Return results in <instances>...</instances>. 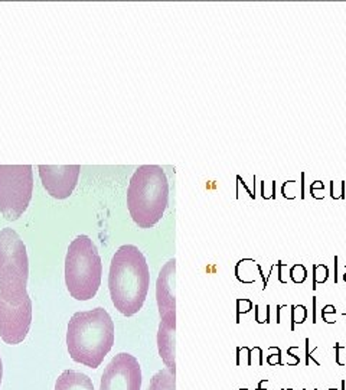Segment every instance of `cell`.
<instances>
[{"mask_svg":"<svg viewBox=\"0 0 346 390\" xmlns=\"http://www.w3.org/2000/svg\"><path fill=\"white\" fill-rule=\"evenodd\" d=\"M150 285L144 254L133 244L121 246L113 256L108 275L111 301L120 314L131 316L143 308Z\"/></svg>","mask_w":346,"mask_h":390,"instance_id":"cell-1","label":"cell"},{"mask_svg":"<svg viewBox=\"0 0 346 390\" xmlns=\"http://www.w3.org/2000/svg\"><path fill=\"white\" fill-rule=\"evenodd\" d=\"M114 344V322L104 308L75 312L68 322L66 346L71 358L97 368Z\"/></svg>","mask_w":346,"mask_h":390,"instance_id":"cell-2","label":"cell"},{"mask_svg":"<svg viewBox=\"0 0 346 390\" xmlns=\"http://www.w3.org/2000/svg\"><path fill=\"white\" fill-rule=\"evenodd\" d=\"M169 203V182L162 166H139L127 188V207L133 221L150 228L162 220Z\"/></svg>","mask_w":346,"mask_h":390,"instance_id":"cell-3","label":"cell"},{"mask_svg":"<svg viewBox=\"0 0 346 390\" xmlns=\"http://www.w3.org/2000/svg\"><path fill=\"white\" fill-rule=\"evenodd\" d=\"M103 263L97 246L88 236H78L69 244L65 257V283L76 301H90L101 285Z\"/></svg>","mask_w":346,"mask_h":390,"instance_id":"cell-4","label":"cell"},{"mask_svg":"<svg viewBox=\"0 0 346 390\" xmlns=\"http://www.w3.org/2000/svg\"><path fill=\"white\" fill-rule=\"evenodd\" d=\"M29 260L23 240L13 228L0 230V296L19 299L28 295Z\"/></svg>","mask_w":346,"mask_h":390,"instance_id":"cell-5","label":"cell"},{"mask_svg":"<svg viewBox=\"0 0 346 390\" xmlns=\"http://www.w3.org/2000/svg\"><path fill=\"white\" fill-rule=\"evenodd\" d=\"M33 191L31 165H0V213L15 221L26 211Z\"/></svg>","mask_w":346,"mask_h":390,"instance_id":"cell-6","label":"cell"},{"mask_svg":"<svg viewBox=\"0 0 346 390\" xmlns=\"http://www.w3.org/2000/svg\"><path fill=\"white\" fill-rule=\"evenodd\" d=\"M32 324V301L29 295L19 299L0 296V337L6 344L22 343Z\"/></svg>","mask_w":346,"mask_h":390,"instance_id":"cell-7","label":"cell"},{"mask_svg":"<svg viewBox=\"0 0 346 390\" xmlns=\"http://www.w3.org/2000/svg\"><path fill=\"white\" fill-rule=\"evenodd\" d=\"M141 367L139 360L129 353H120L104 370L100 390H140Z\"/></svg>","mask_w":346,"mask_h":390,"instance_id":"cell-8","label":"cell"},{"mask_svg":"<svg viewBox=\"0 0 346 390\" xmlns=\"http://www.w3.org/2000/svg\"><path fill=\"white\" fill-rule=\"evenodd\" d=\"M39 176L43 188L56 200L72 194L79 176V165H39Z\"/></svg>","mask_w":346,"mask_h":390,"instance_id":"cell-9","label":"cell"},{"mask_svg":"<svg viewBox=\"0 0 346 390\" xmlns=\"http://www.w3.org/2000/svg\"><path fill=\"white\" fill-rule=\"evenodd\" d=\"M175 269L176 260H169L159 273L156 283V298L160 318H176L175 299Z\"/></svg>","mask_w":346,"mask_h":390,"instance_id":"cell-10","label":"cell"},{"mask_svg":"<svg viewBox=\"0 0 346 390\" xmlns=\"http://www.w3.org/2000/svg\"><path fill=\"white\" fill-rule=\"evenodd\" d=\"M175 330H176V318H162L159 325L157 333V346H159V354L162 357L166 368L176 374V350H175Z\"/></svg>","mask_w":346,"mask_h":390,"instance_id":"cell-11","label":"cell"},{"mask_svg":"<svg viewBox=\"0 0 346 390\" xmlns=\"http://www.w3.org/2000/svg\"><path fill=\"white\" fill-rule=\"evenodd\" d=\"M55 390H94L93 380L84 373L65 370L55 383Z\"/></svg>","mask_w":346,"mask_h":390,"instance_id":"cell-12","label":"cell"},{"mask_svg":"<svg viewBox=\"0 0 346 390\" xmlns=\"http://www.w3.org/2000/svg\"><path fill=\"white\" fill-rule=\"evenodd\" d=\"M147 390H176V380L167 368L159 370L150 380Z\"/></svg>","mask_w":346,"mask_h":390,"instance_id":"cell-13","label":"cell"},{"mask_svg":"<svg viewBox=\"0 0 346 390\" xmlns=\"http://www.w3.org/2000/svg\"><path fill=\"white\" fill-rule=\"evenodd\" d=\"M329 278V269L327 266L323 265V263H319V265H313V285H312V289H317V285L319 283H324Z\"/></svg>","mask_w":346,"mask_h":390,"instance_id":"cell-14","label":"cell"},{"mask_svg":"<svg viewBox=\"0 0 346 390\" xmlns=\"http://www.w3.org/2000/svg\"><path fill=\"white\" fill-rule=\"evenodd\" d=\"M307 318V309L304 305H292V331H294L296 325L303 324Z\"/></svg>","mask_w":346,"mask_h":390,"instance_id":"cell-15","label":"cell"},{"mask_svg":"<svg viewBox=\"0 0 346 390\" xmlns=\"http://www.w3.org/2000/svg\"><path fill=\"white\" fill-rule=\"evenodd\" d=\"M307 278V271L306 268L300 265V263H296L290 268V279H292L296 285H300L303 282L306 281Z\"/></svg>","mask_w":346,"mask_h":390,"instance_id":"cell-16","label":"cell"},{"mask_svg":"<svg viewBox=\"0 0 346 390\" xmlns=\"http://www.w3.org/2000/svg\"><path fill=\"white\" fill-rule=\"evenodd\" d=\"M254 303L251 299H247V298H239L237 299V322L239 324V318H241V314H247L252 309Z\"/></svg>","mask_w":346,"mask_h":390,"instance_id":"cell-17","label":"cell"},{"mask_svg":"<svg viewBox=\"0 0 346 390\" xmlns=\"http://www.w3.org/2000/svg\"><path fill=\"white\" fill-rule=\"evenodd\" d=\"M269 350H270L273 354L267 357V363H269L270 366H277V364H279V366H284V363L281 361L280 348H279V347H270Z\"/></svg>","mask_w":346,"mask_h":390,"instance_id":"cell-18","label":"cell"},{"mask_svg":"<svg viewBox=\"0 0 346 390\" xmlns=\"http://www.w3.org/2000/svg\"><path fill=\"white\" fill-rule=\"evenodd\" d=\"M310 360L313 361L316 366H320V363H319L317 360H314L313 356H312V353H310V340H309V338H306V363H304V364H306V366H309V364H310Z\"/></svg>","mask_w":346,"mask_h":390,"instance_id":"cell-19","label":"cell"},{"mask_svg":"<svg viewBox=\"0 0 346 390\" xmlns=\"http://www.w3.org/2000/svg\"><path fill=\"white\" fill-rule=\"evenodd\" d=\"M237 181H238V182H241V184H242V186L245 188V191L248 192L249 198H251V200H255V194H254V192H252V191L249 189L248 186H247V184H245V181H244V179H242V178H241L239 175H238V176H237Z\"/></svg>","mask_w":346,"mask_h":390,"instance_id":"cell-20","label":"cell"},{"mask_svg":"<svg viewBox=\"0 0 346 390\" xmlns=\"http://www.w3.org/2000/svg\"><path fill=\"white\" fill-rule=\"evenodd\" d=\"M297 348H299V347H289V348H287V356L293 357L294 358V361H296L297 364H300V357H297V356L294 354V351H296Z\"/></svg>","mask_w":346,"mask_h":390,"instance_id":"cell-21","label":"cell"},{"mask_svg":"<svg viewBox=\"0 0 346 390\" xmlns=\"http://www.w3.org/2000/svg\"><path fill=\"white\" fill-rule=\"evenodd\" d=\"M327 314H333V315L336 314V309L333 305H326L323 309H322V316H323V319H324V316H326Z\"/></svg>","mask_w":346,"mask_h":390,"instance_id":"cell-22","label":"cell"},{"mask_svg":"<svg viewBox=\"0 0 346 390\" xmlns=\"http://www.w3.org/2000/svg\"><path fill=\"white\" fill-rule=\"evenodd\" d=\"M314 189H324V184L322 181H314L313 184L310 185V191H314Z\"/></svg>","mask_w":346,"mask_h":390,"instance_id":"cell-23","label":"cell"},{"mask_svg":"<svg viewBox=\"0 0 346 390\" xmlns=\"http://www.w3.org/2000/svg\"><path fill=\"white\" fill-rule=\"evenodd\" d=\"M304 176H306V173L302 172V181H300V198L304 200Z\"/></svg>","mask_w":346,"mask_h":390,"instance_id":"cell-24","label":"cell"},{"mask_svg":"<svg viewBox=\"0 0 346 390\" xmlns=\"http://www.w3.org/2000/svg\"><path fill=\"white\" fill-rule=\"evenodd\" d=\"M261 195H263L264 200H267V195H266V181L261 182Z\"/></svg>","mask_w":346,"mask_h":390,"instance_id":"cell-25","label":"cell"},{"mask_svg":"<svg viewBox=\"0 0 346 390\" xmlns=\"http://www.w3.org/2000/svg\"><path fill=\"white\" fill-rule=\"evenodd\" d=\"M266 383H269V380H261L258 383V386H257V390H263V386H264Z\"/></svg>","mask_w":346,"mask_h":390,"instance_id":"cell-26","label":"cell"},{"mask_svg":"<svg viewBox=\"0 0 346 390\" xmlns=\"http://www.w3.org/2000/svg\"><path fill=\"white\" fill-rule=\"evenodd\" d=\"M2 376H3V363H2V357H0V384H2Z\"/></svg>","mask_w":346,"mask_h":390,"instance_id":"cell-27","label":"cell"},{"mask_svg":"<svg viewBox=\"0 0 346 390\" xmlns=\"http://www.w3.org/2000/svg\"><path fill=\"white\" fill-rule=\"evenodd\" d=\"M336 275H337V256H335V282H337Z\"/></svg>","mask_w":346,"mask_h":390,"instance_id":"cell-28","label":"cell"},{"mask_svg":"<svg viewBox=\"0 0 346 390\" xmlns=\"http://www.w3.org/2000/svg\"><path fill=\"white\" fill-rule=\"evenodd\" d=\"M346 389V381L345 380H342V390Z\"/></svg>","mask_w":346,"mask_h":390,"instance_id":"cell-29","label":"cell"},{"mask_svg":"<svg viewBox=\"0 0 346 390\" xmlns=\"http://www.w3.org/2000/svg\"><path fill=\"white\" fill-rule=\"evenodd\" d=\"M343 281L346 282V272H345V275H343Z\"/></svg>","mask_w":346,"mask_h":390,"instance_id":"cell-30","label":"cell"},{"mask_svg":"<svg viewBox=\"0 0 346 390\" xmlns=\"http://www.w3.org/2000/svg\"><path fill=\"white\" fill-rule=\"evenodd\" d=\"M327 390H337V389H333V387H330V389H327Z\"/></svg>","mask_w":346,"mask_h":390,"instance_id":"cell-31","label":"cell"},{"mask_svg":"<svg viewBox=\"0 0 346 390\" xmlns=\"http://www.w3.org/2000/svg\"><path fill=\"white\" fill-rule=\"evenodd\" d=\"M239 390H248V389H245V387H242V389H239Z\"/></svg>","mask_w":346,"mask_h":390,"instance_id":"cell-32","label":"cell"},{"mask_svg":"<svg viewBox=\"0 0 346 390\" xmlns=\"http://www.w3.org/2000/svg\"><path fill=\"white\" fill-rule=\"evenodd\" d=\"M281 390H293V389H281Z\"/></svg>","mask_w":346,"mask_h":390,"instance_id":"cell-33","label":"cell"},{"mask_svg":"<svg viewBox=\"0 0 346 390\" xmlns=\"http://www.w3.org/2000/svg\"><path fill=\"white\" fill-rule=\"evenodd\" d=\"M303 390H309V389H303ZM313 390H317V389H313Z\"/></svg>","mask_w":346,"mask_h":390,"instance_id":"cell-34","label":"cell"}]
</instances>
